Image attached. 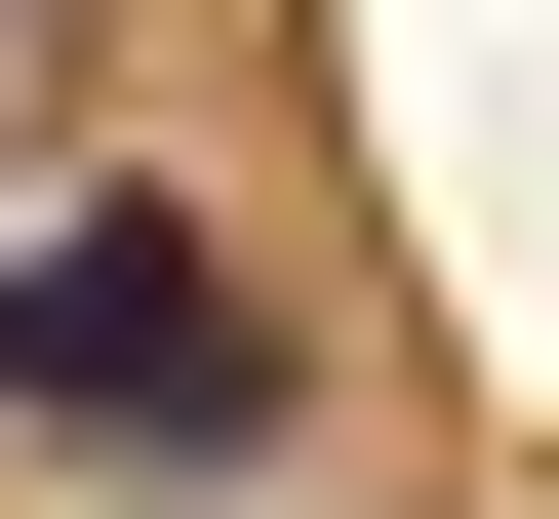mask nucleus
<instances>
[{
    "mask_svg": "<svg viewBox=\"0 0 559 519\" xmlns=\"http://www.w3.org/2000/svg\"><path fill=\"white\" fill-rule=\"evenodd\" d=\"M0 439H40V480H280V439H320V359H280V280L200 240V200H40V240H0Z\"/></svg>",
    "mask_w": 559,
    "mask_h": 519,
    "instance_id": "f257e3e1",
    "label": "nucleus"
}]
</instances>
